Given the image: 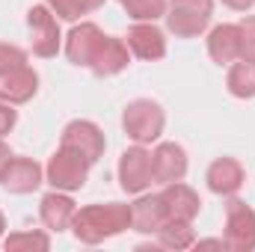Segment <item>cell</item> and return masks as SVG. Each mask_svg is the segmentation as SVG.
Here are the masks:
<instances>
[{"mask_svg": "<svg viewBox=\"0 0 255 252\" xmlns=\"http://www.w3.org/2000/svg\"><path fill=\"white\" fill-rule=\"evenodd\" d=\"M128 229H130V205H122V202L86 205V208L74 211V220H71L74 238L86 247L104 244Z\"/></svg>", "mask_w": 255, "mask_h": 252, "instance_id": "obj_1", "label": "cell"}, {"mask_svg": "<svg viewBox=\"0 0 255 252\" xmlns=\"http://www.w3.org/2000/svg\"><path fill=\"white\" fill-rule=\"evenodd\" d=\"M214 15V0H169L166 3V27L178 39H196L208 30Z\"/></svg>", "mask_w": 255, "mask_h": 252, "instance_id": "obj_2", "label": "cell"}, {"mask_svg": "<svg viewBox=\"0 0 255 252\" xmlns=\"http://www.w3.org/2000/svg\"><path fill=\"white\" fill-rule=\"evenodd\" d=\"M163 125H166V116H163L160 104L151 101V98H136V101H130L125 107V113H122V127H125V133L133 142H139V145L160 139Z\"/></svg>", "mask_w": 255, "mask_h": 252, "instance_id": "obj_3", "label": "cell"}, {"mask_svg": "<svg viewBox=\"0 0 255 252\" xmlns=\"http://www.w3.org/2000/svg\"><path fill=\"white\" fill-rule=\"evenodd\" d=\"M89 166H92V163H89L80 151L60 145V148L54 151V157L48 160V166H45V181H48L54 190L74 193V190H80L83 184H86Z\"/></svg>", "mask_w": 255, "mask_h": 252, "instance_id": "obj_4", "label": "cell"}, {"mask_svg": "<svg viewBox=\"0 0 255 252\" xmlns=\"http://www.w3.org/2000/svg\"><path fill=\"white\" fill-rule=\"evenodd\" d=\"M223 244L232 252H253L255 250V211L244 199H229L226 202V232Z\"/></svg>", "mask_w": 255, "mask_h": 252, "instance_id": "obj_5", "label": "cell"}, {"mask_svg": "<svg viewBox=\"0 0 255 252\" xmlns=\"http://www.w3.org/2000/svg\"><path fill=\"white\" fill-rule=\"evenodd\" d=\"M107 36L101 33L98 24L92 21H80L71 27L68 39H65V57L71 65H80V68H92V63L98 60L101 48H104Z\"/></svg>", "mask_w": 255, "mask_h": 252, "instance_id": "obj_6", "label": "cell"}, {"mask_svg": "<svg viewBox=\"0 0 255 252\" xmlns=\"http://www.w3.org/2000/svg\"><path fill=\"white\" fill-rule=\"evenodd\" d=\"M154 181L151 169V151H145L139 142L122 151L119 157V184L125 193H145Z\"/></svg>", "mask_w": 255, "mask_h": 252, "instance_id": "obj_7", "label": "cell"}, {"mask_svg": "<svg viewBox=\"0 0 255 252\" xmlns=\"http://www.w3.org/2000/svg\"><path fill=\"white\" fill-rule=\"evenodd\" d=\"M27 27H30V42H33V54L36 57H57L60 51V24L54 18L51 6H33L27 12Z\"/></svg>", "mask_w": 255, "mask_h": 252, "instance_id": "obj_8", "label": "cell"}, {"mask_svg": "<svg viewBox=\"0 0 255 252\" xmlns=\"http://www.w3.org/2000/svg\"><path fill=\"white\" fill-rule=\"evenodd\" d=\"M60 145L80 151V154H83L89 163H95V160L104 154V148H107V139H104L101 127L95 125V122H89V119H74V122H68V125L63 127Z\"/></svg>", "mask_w": 255, "mask_h": 252, "instance_id": "obj_9", "label": "cell"}, {"mask_svg": "<svg viewBox=\"0 0 255 252\" xmlns=\"http://www.w3.org/2000/svg\"><path fill=\"white\" fill-rule=\"evenodd\" d=\"M36 92H39V74L27 63L0 71V101H6V104H27Z\"/></svg>", "mask_w": 255, "mask_h": 252, "instance_id": "obj_10", "label": "cell"}, {"mask_svg": "<svg viewBox=\"0 0 255 252\" xmlns=\"http://www.w3.org/2000/svg\"><path fill=\"white\" fill-rule=\"evenodd\" d=\"M125 45L133 57L148 60V63L166 57V39H163V33L154 27V21H139V24H133L125 36Z\"/></svg>", "mask_w": 255, "mask_h": 252, "instance_id": "obj_11", "label": "cell"}, {"mask_svg": "<svg viewBox=\"0 0 255 252\" xmlns=\"http://www.w3.org/2000/svg\"><path fill=\"white\" fill-rule=\"evenodd\" d=\"M151 169H154L157 184L184 181V175H187V151L178 142H160L151 151Z\"/></svg>", "mask_w": 255, "mask_h": 252, "instance_id": "obj_12", "label": "cell"}, {"mask_svg": "<svg viewBox=\"0 0 255 252\" xmlns=\"http://www.w3.org/2000/svg\"><path fill=\"white\" fill-rule=\"evenodd\" d=\"M42 181H45V169H42L33 157H15V154H12V160L6 163L3 175H0V184L9 190V193H18V196L33 193Z\"/></svg>", "mask_w": 255, "mask_h": 252, "instance_id": "obj_13", "label": "cell"}, {"mask_svg": "<svg viewBox=\"0 0 255 252\" xmlns=\"http://www.w3.org/2000/svg\"><path fill=\"white\" fill-rule=\"evenodd\" d=\"M205 181H208V190L217 193V196H235L238 190L244 187L247 172H244L241 160H235V157H217L208 166Z\"/></svg>", "mask_w": 255, "mask_h": 252, "instance_id": "obj_14", "label": "cell"}, {"mask_svg": "<svg viewBox=\"0 0 255 252\" xmlns=\"http://www.w3.org/2000/svg\"><path fill=\"white\" fill-rule=\"evenodd\" d=\"M166 220H169V214H166V205H163L160 193L139 196L130 205V229L139 232V235H157Z\"/></svg>", "mask_w": 255, "mask_h": 252, "instance_id": "obj_15", "label": "cell"}, {"mask_svg": "<svg viewBox=\"0 0 255 252\" xmlns=\"http://www.w3.org/2000/svg\"><path fill=\"white\" fill-rule=\"evenodd\" d=\"M160 199H163V205H166L169 220H187V223H193V220L199 217V211H202L199 193H196L193 187H187V184H181V181L163 184Z\"/></svg>", "mask_w": 255, "mask_h": 252, "instance_id": "obj_16", "label": "cell"}, {"mask_svg": "<svg viewBox=\"0 0 255 252\" xmlns=\"http://www.w3.org/2000/svg\"><path fill=\"white\" fill-rule=\"evenodd\" d=\"M208 54L217 65H232L241 60V27L238 24H220L208 36Z\"/></svg>", "mask_w": 255, "mask_h": 252, "instance_id": "obj_17", "label": "cell"}, {"mask_svg": "<svg viewBox=\"0 0 255 252\" xmlns=\"http://www.w3.org/2000/svg\"><path fill=\"white\" fill-rule=\"evenodd\" d=\"M74 211H77V208H74L71 196H65L63 190H51V193H45L42 202H39V217H42V223H45L51 232H65V229H71Z\"/></svg>", "mask_w": 255, "mask_h": 252, "instance_id": "obj_18", "label": "cell"}, {"mask_svg": "<svg viewBox=\"0 0 255 252\" xmlns=\"http://www.w3.org/2000/svg\"><path fill=\"white\" fill-rule=\"evenodd\" d=\"M128 63H130V54H128V45L122 39H113V36H107V42H104V48H101V54H98V60L92 63V74H98V77H113V74H119V71H125Z\"/></svg>", "mask_w": 255, "mask_h": 252, "instance_id": "obj_19", "label": "cell"}, {"mask_svg": "<svg viewBox=\"0 0 255 252\" xmlns=\"http://www.w3.org/2000/svg\"><path fill=\"white\" fill-rule=\"evenodd\" d=\"M157 244L163 250H187L196 244V235H193V223L187 220H166L157 232Z\"/></svg>", "mask_w": 255, "mask_h": 252, "instance_id": "obj_20", "label": "cell"}, {"mask_svg": "<svg viewBox=\"0 0 255 252\" xmlns=\"http://www.w3.org/2000/svg\"><path fill=\"white\" fill-rule=\"evenodd\" d=\"M226 86L235 98H255V65L253 63H232Z\"/></svg>", "mask_w": 255, "mask_h": 252, "instance_id": "obj_21", "label": "cell"}, {"mask_svg": "<svg viewBox=\"0 0 255 252\" xmlns=\"http://www.w3.org/2000/svg\"><path fill=\"white\" fill-rule=\"evenodd\" d=\"M3 250L9 252H45L51 250V238L45 232H12L9 238H3Z\"/></svg>", "mask_w": 255, "mask_h": 252, "instance_id": "obj_22", "label": "cell"}, {"mask_svg": "<svg viewBox=\"0 0 255 252\" xmlns=\"http://www.w3.org/2000/svg\"><path fill=\"white\" fill-rule=\"evenodd\" d=\"M45 3L63 21H77V18H83V15H89V12L104 6V0H45Z\"/></svg>", "mask_w": 255, "mask_h": 252, "instance_id": "obj_23", "label": "cell"}, {"mask_svg": "<svg viewBox=\"0 0 255 252\" xmlns=\"http://www.w3.org/2000/svg\"><path fill=\"white\" fill-rule=\"evenodd\" d=\"M133 21H157L166 15V0H119Z\"/></svg>", "mask_w": 255, "mask_h": 252, "instance_id": "obj_24", "label": "cell"}, {"mask_svg": "<svg viewBox=\"0 0 255 252\" xmlns=\"http://www.w3.org/2000/svg\"><path fill=\"white\" fill-rule=\"evenodd\" d=\"M238 27H241V60L255 63V15H247Z\"/></svg>", "mask_w": 255, "mask_h": 252, "instance_id": "obj_25", "label": "cell"}, {"mask_svg": "<svg viewBox=\"0 0 255 252\" xmlns=\"http://www.w3.org/2000/svg\"><path fill=\"white\" fill-rule=\"evenodd\" d=\"M24 63H27V54H24L18 45L0 42V71H3V68H12V65H24Z\"/></svg>", "mask_w": 255, "mask_h": 252, "instance_id": "obj_26", "label": "cell"}, {"mask_svg": "<svg viewBox=\"0 0 255 252\" xmlns=\"http://www.w3.org/2000/svg\"><path fill=\"white\" fill-rule=\"evenodd\" d=\"M15 122H18V110H15V104L0 101V136L9 133V130L15 127Z\"/></svg>", "mask_w": 255, "mask_h": 252, "instance_id": "obj_27", "label": "cell"}, {"mask_svg": "<svg viewBox=\"0 0 255 252\" xmlns=\"http://www.w3.org/2000/svg\"><path fill=\"white\" fill-rule=\"evenodd\" d=\"M229 9H235V12H247V9H253L255 0H223Z\"/></svg>", "mask_w": 255, "mask_h": 252, "instance_id": "obj_28", "label": "cell"}, {"mask_svg": "<svg viewBox=\"0 0 255 252\" xmlns=\"http://www.w3.org/2000/svg\"><path fill=\"white\" fill-rule=\"evenodd\" d=\"M12 160V151H9V145L0 139V175H3V169H6V163Z\"/></svg>", "mask_w": 255, "mask_h": 252, "instance_id": "obj_29", "label": "cell"}, {"mask_svg": "<svg viewBox=\"0 0 255 252\" xmlns=\"http://www.w3.org/2000/svg\"><path fill=\"white\" fill-rule=\"evenodd\" d=\"M3 232H6V217L0 214V238H3Z\"/></svg>", "mask_w": 255, "mask_h": 252, "instance_id": "obj_30", "label": "cell"}, {"mask_svg": "<svg viewBox=\"0 0 255 252\" xmlns=\"http://www.w3.org/2000/svg\"><path fill=\"white\" fill-rule=\"evenodd\" d=\"M253 65H255V63H253Z\"/></svg>", "mask_w": 255, "mask_h": 252, "instance_id": "obj_31", "label": "cell"}]
</instances>
